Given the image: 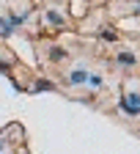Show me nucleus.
Segmentation results:
<instances>
[{"label":"nucleus","instance_id":"f257e3e1","mask_svg":"<svg viewBox=\"0 0 140 154\" xmlns=\"http://www.w3.org/2000/svg\"><path fill=\"white\" fill-rule=\"evenodd\" d=\"M121 110L126 116H137L140 113V96L137 94H126L124 99H121Z\"/></svg>","mask_w":140,"mask_h":154},{"label":"nucleus","instance_id":"f03ea898","mask_svg":"<svg viewBox=\"0 0 140 154\" xmlns=\"http://www.w3.org/2000/svg\"><path fill=\"white\" fill-rule=\"evenodd\" d=\"M85 80H88V74H85L83 69H77V72L69 74V83H74V85H77V83H85Z\"/></svg>","mask_w":140,"mask_h":154},{"label":"nucleus","instance_id":"7ed1b4c3","mask_svg":"<svg viewBox=\"0 0 140 154\" xmlns=\"http://www.w3.org/2000/svg\"><path fill=\"white\" fill-rule=\"evenodd\" d=\"M118 63L132 66V63H135V55H132V52H121V55H118Z\"/></svg>","mask_w":140,"mask_h":154},{"label":"nucleus","instance_id":"20e7f679","mask_svg":"<svg viewBox=\"0 0 140 154\" xmlns=\"http://www.w3.org/2000/svg\"><path fill=\"white\" fill-rule=\"evenodd\" d=\"M47 19H50L52 25H63V17H61V14H55V11H47Z\"/></svg>","mask_w":140,"mask_h":154},{"label":"nucleus","instance_id":"39448f33","mask_svg":"<svg viewBox=\"0 0 140 154\" xmlns=\"http://www.w3.org/2000/svg\"><path fill=\"white\" fill-rule=\"evenodd\" d=\"M50 88H52V83H47V80H38L33 85V91H50Z\"/></svg>","mask_w":140,"mask_h":154},{"label":"nucleus","instance_id":"423d86ee","mask_svg":"<svg viewBox=\"0 0 140 154\" xmlns=\"http://www.w3.org/2000/svg\"><path fill=\"white\" fill-rule=\"evenodd\" d=\"M11 19H0V33H11Z\"/></svg>","mask_w":140,"mask_h":154},{"label":"nucleus","instance_id":"0eeeda50","mask_svg":"<svg viewBox=\"0 0 140 154\" xmlns=\"http://www.w3.org/2000/svg\"><path fill=\"white\" fill-rule=\"evenodd\" d=\"M88 83H91L93 88H99V85H102V77H88Z\"/></svg>","mask_w":140,"mask_h":154}]
</instances>
